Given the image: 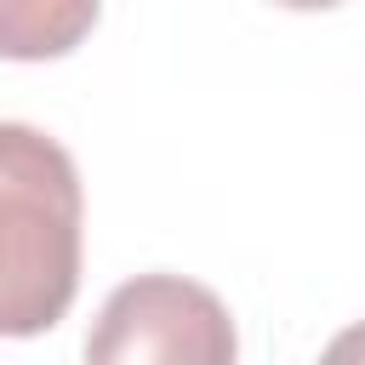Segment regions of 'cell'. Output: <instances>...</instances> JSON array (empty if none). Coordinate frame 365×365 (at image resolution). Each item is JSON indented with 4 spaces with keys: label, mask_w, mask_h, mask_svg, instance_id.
<instances>
[{
    "label": "cell",
    "mask_w": 365,
    "mask_h": 365,
    "mask_svg": "<svg viewBox=\"0 0 365 365\" xmlns=\"http://www.w3.org/2000/svg\"><path fill=\"white\" fill-rule=\"evenodd\" d=\"M325 354H331V359H348V354H365V325H359V331H348V336H336V342H331Z\"/></svg>",
    "instance_id": "obj_4"
},
{
    "label": "cell",
    "mask_w": 365,
    "mask_h": 365,
    "mask_svg": "<svg viewBox=\"0 0 365 365\" xmlns=\"http://www.w3.org/2000/svg\"><path fill=\"white\" fill-rule=\"evenodd\" d=\"M274 6H285V11H331L342 0H274Z\"/></svg>",
    "instance_id": "obj_5"
},
{
    "label": "cell",
    "mask_w": 365,
    "mask_h": 365,
    "mask_svg": "<svg viewBox=\"0 0 365 365\" xmlns=\"http://www.w3.org/2000/svg\"><path fill=\"white\" fill-rule=\"evenodd\" d=\"M234 354V314L217 291L182 274H137L114 285L86 331V359L97 365H228Z\"/></svg>",
    "instance_id": "obj_2"
},
{
    "label": "cell",
    "mask_w": 365,
    "mask_h": 365,
    "mask_svg": "<svg viewBox=\"0 0 365 365\" xmlns=\"http://www.w3.org/2000/svg\"><path fill=\"white\" fill-rule=\"evenodd\" d=\"M86 194L74 154L40 125L0 120V336L51 331L80 291Z\"/></svg>",
    "instance_id": "obj_1"
},
{
    "label": "cell",
    "mask_w": 365,
    "mask_h": 365,
    "mask_svg": "<svg viewBox=\"0 0 365 365\" xmlns=\"http://www.w3.org/2000/svg\"><path fill=\"white\" fill-rule=\"evenodd\" d=\"M103 0H0V57L46 63L68 57L97 29Z\"/></svg>",
    "instance_id": "obj_3"
}]
</instances>
